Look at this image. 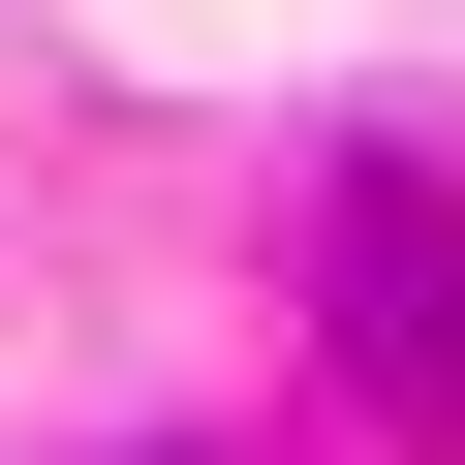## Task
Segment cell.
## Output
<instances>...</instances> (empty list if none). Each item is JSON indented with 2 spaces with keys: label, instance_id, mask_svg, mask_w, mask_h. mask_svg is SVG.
<instances>
[{
  "label": "cell",
  "instance_id": "6da1fadb",
  "mask_svg": "<svg viewBox=\"0 0 465 465\" xmlns=\"http://www.w3.org/2000/svg\"><path fill=\"white\" fill-rule=\"evenodd\" d=\"M311 311H341V341H372V403L465 465V186H434V155H341V217H311Z\"/></svg>",
  "mask_w": 465,
  "mask_h": 465
}]
</instances>
